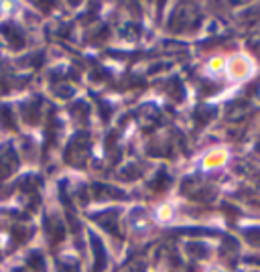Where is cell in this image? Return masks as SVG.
Here are the masks:
<instances>
[{
	"label": "cell",
	"mask_w": 260,
	"mask_h": 272,
	"mask_svg": "<svg viewBox=\"0 0 260 272\" xmlns=\"http://www.w3.org/2000/svg\"><path fill=\"white\" fill-rule=\"evenodd\" d=\"M209 272H221V270H209Z\"/></svg>",
	"instance_id": "cell-5"
},
{
	"label": "cell",
	"mask_w": 260,
	"mask_h": 272,
	"mask_svg": "<svg viewBox=\"0 0 260 272\" xmlns=\"http://www.w3.org/2000/svg\"><path fill=\"white\" fill-rule=\"evenodd\" d=\"M224 67H226V61L221 57H216V59L209 61V69H212V71H221Z\"/></svg>",
	"instance_id": "cell-3"
},
{
	"label": "cell",
	"mask_w": 260,
	"mask_h": 272,
	"mask_svg": "<svg viewBox=\"0 0 260 272\" xmlns=\"http://www.w3.org/2000/svg\"><path fill=\"white\" fill-rule=\"evenodd\" d=\"M171 215H173V209H171V205H163V207L159 209V219H163V221H165V219H169Z\"/></svg>",
	"instance_id": "cell-4"
},
{
	"label": "cell",
	"mask_w": 260,
	"mask_h": 272,
	"mask_svg": "<svg viewBox=\"0 0 260 272\" xmlns=\"http://www.w3.org/2000/svg\"><path fill=\"white\" fill-rule=\"evenodd\" d=\"M230 71H232L234 78H244V76H248V73H250V63L244 57H238V59L232 61Z\"/></svg>",
	"instance_id": "cell-2"
},
{
	"label": "cell",
	"mask_w": 260,
	"mask_h": 272,
	"mask_svg": "<svg viewBox=\"0 0 260 272\" xmlns=\"http://www.w3.org/2000/svg\"><path fill=\"white\" fill-rule=\"evenodd\" d=\"M226 158H228V153L224 151V148H216L214 153H209L203 160V167L205 169H216V167H221L226 163Z\"/></svg>",
	"instance_id": "cell-1"
}]
</instances>
